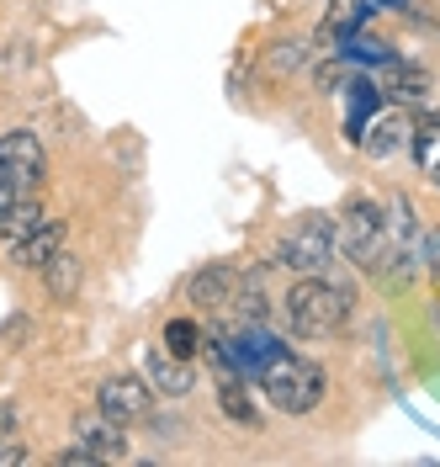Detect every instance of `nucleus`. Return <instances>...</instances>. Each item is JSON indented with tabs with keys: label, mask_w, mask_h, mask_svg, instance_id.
Listing matches in <instances>:
<instances>
[{
	"label": "nucleus",
	"mask_w": 440,
	"mask_h": 467,
	"mask_svg": "<svg viewBox=\"0 0 440 467\" xmlns=\"http://www.w3.org/2000/svg\"><path fill=\"white\" fill-rule=\"evenodd\" d=\"M287 324H292L302 340H323V335H340L351 324V287L329 282V276H302L287 292Z\"/></svg>",
	"instance_id": "f257e3e1"
},
{
	"label": "nucleus",
	"mask_w": 440,
	"mask_h": 467,
	"mask_svg": "<svg viewBox=\"0 0 440 467\" xmlns=\"http://www.w3.org/2000/svg\"><path fill=\"white\" fill-rule=\"evenodd\" d=\"M255 378H261L265 399L281 409V414H308V409H319V399H323V367L308 361V356H297V350H287V346L271 350Z\"/></svg>",
	"instance_id": "f03ea898"
},
{
	"label": "nucleus",
	"mask_w": 440,
	"mask_h": 467,
	"mask_svg": "<svg viewBox=\"0 0 440 467\" xmlns=\"http://www.w3.org/2000/svg\"><path fill=\"white\" fill-rule=\"evenodd\" d=\"M334 250H340V234L329 218H302L292 234H281V244H276V265H287L297 276H319L323 265L334 261Z\"/></svg>",
	"instance_id": "7ed1b4c3"
},
{
	"label": "nucleus",
	"mask_w": 440,
	"mask_h": 467,
	"mask_svg": "<svg viewBox=\"0 0 440 467\" xmlns=\"http://www.w3.org/2000/svg\"><path fill=\"white\" fill-rule=\"evenodd\" d=\"M43 144H37V133H0V171L11 175V186L16 192H32L37 181H43Z\"/></svg>",
	"instance_id": "20e7f679"
},
{
	"label": "nucleus",
	"mask_w": 440,
	"mask_h": 467,
	"mask_svg": "<svg viewBox=\"0 0 440 467\" xmlns=\"http://www.w3.org/2000/svg\"><path fill=\"white\" fill-rule=\"evenodd\" d=\"M148 404H154V388H148V378H107L101 388H96V409H107L112 420H122V425L144 420Z\"/></svg>",
	"instance_id": "39448f33"
},
{
	"label": "nucleus",
	"mask_w": 440,
	"mask_h": 467,
	"mask_svg": "<svg viewBox=\"0 0 440 467\" xmlns=\"http://www.w3.org/2000/svg\"><path fill=\"white\" fill-rule=\"evenodd\" d=\"M144 378H148L154 393H165V399H186V393H191V361L159 346V350H148L144 356Z\"/></svg>",
	"instance_id": "423d86ee"
},
{
	"label": "nucleus",
	"mask_w": 440,
	"mask_h": 467,
	"mask_svg": "<svg viewBox=\"0 0 440 467\" xmlns=\"http://www.w3.org/2000/svg\"><path fill=\"white\" fill-rule=\"evenodd\" d=\"M234 287H239V271L229 261H212L186 282V303H197V308H223V303H234Z\"/></svg>",
	"instance_id": "0eeeda50"
},
{
	"label": "nucleus",
	"mask_w": 440,
	"mask_h": 467,
	"mask_svg": "<svg viewBox=\"0 0 440 467\" xmlns=\"http://www.w3.org/2000/svg\"><path fill=\"white\" fill-rule=\"evenodd\" d=\"M75 436L86 441L90 451L107 462V457H122L128 451V436H122V420H112L107 409H96V414H86L80 425H75Z\"/></svg>",
	"instance_id": "6e6552de"
},
{
	"label": "nucleus",
	"mask_w": 440,
	"mask_h": 467,
	"mask_svg": "<svg viewBox=\"0 0 440 467\" xmlns=\"http://www.w3.org/2000/svg\"><path fill=\"white\" fill-rule=\"evenodd\" d=\"M11 250H16V265H27V271H43V265H48V261H54V255L64 250V229H59V223H43V229H32L27 239H16Z\"/></svg>",
	"instance_id": "1a4fd4ad"
},
{
	"label": "nucleus",
	"mask_w": 440,
	"mask_h": 467,
	"mask_svg": "<svg viewBox=\"0 0 440 467\" xmlns=\"http://www.w3.org/2000/svg\"><path fill=\"white\" fill-rule=\"evenodd\" d=\"M409 133L414 128L404 122V112H377L366 122V133H361V149H366V154H393V149H404Z\"/></svg>",
	"instance_id": "9d476101"
},
{
	"label": "nucleus",
	"mask_w": 440,
	"mask_h": 467,
	"mask_svg": "<svg viewBox=\"0 0 440 467\" xmlns=\"http://www.w3.org/2000/svg\"><path fill=\"white\" fill-rule=\"evenodd\" d=\"M366 22H372V5H366V0H329V11H323V27L334 32L340 43L355 37Z\"/></svg>",
	"instance_id": "9b49d317"
},
{
	"label": "nucleus",
	"mask_w": 440,
	"mask_h": 467,
	"mask_svg": "<svg viewBox=\"0 0 440 467\" xmlns=\"http://www.w3.org/2000/svg\"><path fill=\"white\" fill-rule=\"evenodd\" d=\"M218 409H223L234 425H244V431H261V414H255V404H250V393H244V382L239 378L218 382Z\"/></svg>",
	"instance_id": "f8f14e48"
},
{
	"label": "nucleus",
	"mask_w": 440,
	"mask_h": 467,
	"mask_svg": "<svg viewBox=\"0 0 440 467\" xmlns=\"http://www.w3.org/2000/svg\"><path fill=\"white\" fill-rule=\"evenodd\" d=\"M43 276H48V292H54V297H75V292H80V282H86V265L75 261V255H69V250H59V255H54V261L43 265Z\"/></svg>",
	"instance_id": "ddd939ff"
},
{
	"label": "nucleus",
	"mask_w": 440,
	"mask_h": 467,
	"mask_svg": "<svg viewBox=\"0 0 440 467\" xmlns=\"http://www.w3.org/2000/svg\"><path fill=\"white\" fill-rule=\"evenodd\" d=\"M43 223H48V218H43V207H37V202H11L5 213H0V234H5L11 244H16V239H27L32 229H43Z\"/></svg>",
	"instance_id": "4468645a"
},
{
	"label": "nucleus",
	"mask_w": 440,
	"mask_h": 467,
	"mask_svg": "<svg viewBox=\"0 0 440 467\" xmlns=\"http://www.w3.org/2000/svg\"><path fill=\"white\" fill-rule=\"evenodd\" d=\"M387 96H398V101H425V96H430V75H425L419 64H398V58H393V86H387Z\"/></svg>",
	"instance_id": "2eb2a0df"
},
{
	"label": "nucleus",
	"mask_w": 440,
	"mask_h": 467,
	"mask_svg": "<svg viewBox=\"0 0 440 467\" xmlns=\"http://www.w3.org/2000/svg\"><path fill=\"white\" fill-rule=\"evenodd\" d=\"M165 350H176V356L191 361V356L202 350V329H197L191 319H170V324H165Z\"/></svg>",
	"instance_id": "dca6fc26"
},
{
	"label": "nucleus",
	"mask_w": 440,
	"mask_h": 467,
	"mask_svg": "<svg viewBox=\"0 0 440 467\" xmlns=\"http://www.w3.org/2000/svg\"><path fill=\"white\" fill-rule=\"evenodd\" d=\"M340 54L351 58V64H393V48L377 43V37H361V32L345 37V48H340Z\"/></svg>",
	"instance_id": "f3484780"
},
{
	"label": "nucleus",
	"mask_w": 440,
	"mask_h": 467,
	"mask_svg": "<svg viewBox=\"0 0 440 467\" xmlns=\"http://www.w3.org/2000/svg\"><path fill=\"white\" fill-rule=\"evenodd\" d=\"M27 462V446H16V441H0V467H16Z\"/></svg>",
	"instance_id": "a211bd4d"
},
{
	"label": "nucleus",
	"mask_w": 440,
	"mask_h": 467,
	"mask_svg": "<svg viewBox=\"0 0 440 467\" xmlns=\"http://www.w3.org/2000/svg\"><path fill=\"white\" fill-rule=\"evenodd\" d=\"M297 58H302V43H287V48H281V54L271 58V69H292Z\"/></svg>",
	"instance_id": "6ab92c4d"
},
{
	"label": "nucleus",
	"mask_w": 440,
	"mask_h": 467,
	"mask_svg": "<svg viewBox=\"0 0 440 467\" xmlns=\"http://www.w3.org/2000/svg\"><path fill=\"white\" fill-rule=\"evenodd\" d=\"M425 261H430V271L440 276V234H430V239H425Z\"/></svg>",
	"instance_id": "aec40b11"
},
{
	"label": "nucleus",
	"mask_w": 440,
	"mask_h": 467,
	"mask_svg": "<svg viewBox=\"0 0 440 467\" xmlns=\"http://www.w3.org/2000/svg\"><path fill=\"white\" fill-rule=\"evenodd\" d=\"M11 202H16V186H11V175L0 171V213H5Z\"/></svg>",
	"instance_id": "412c9836"
},
{
	"label": "nucleus",
	"mask_w": 440,
	"mask_h": 467,
	"mask_svg": "<svg viewBox=\"0 0 440 467\" xmlns=\"http://www.w3.org/2000/svg\"><path fill=\"white\" fill-rule=\"evenodd\" d=\"M11 425H16V409H11V404H0V441L11 436Z\"/></svg>",
	"instance_id": "4be33fe9"
},
{
	"label": "nucleus",
	"mask_w": 440,
	"mask_h": 467,
	"mask_svg": "<svg viewBox=\"0 0 440 467\" xmlns=\"http://www.w3.org/2000/svg\"><path fill=\"white\" fill-rule=\"evenodd\" d=\"M430 175H435V186H440V165H435V171H430Z\"/></svg>",
	"instance_id": "5701e85b"
}]
</instances>
